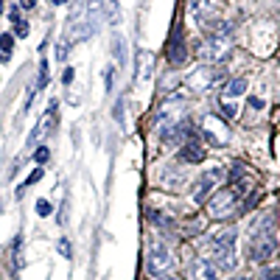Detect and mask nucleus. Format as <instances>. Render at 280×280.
<instances>
[{"instance_id":"19","label":"nucleus","mask_w":280,"mask_h":280,"mask_svg":"<svg viewBox=\"0 0 280 280\" xmlns=\"http://www.w3.org/2000/svg\"><path fill=\"white\" fill-rule=\"evenodd\" d=\"M261 280H280V266H269L261 272Z\"/></svg>"},{"instance_id":"14","label":"nucleus","mask_w":280,"mask_h":280,"mask_svg":"<svg viewBox=\"0 0 280 280\" xmlns=\"http://www.w3.org/2000/svg\"><path fill=\"white\" fill-rule=\"evenodd\" d=\"M235 235H238V233H235L233 227H224V230H219V233H216V235L210 238V244H219V246H233V244H235Z\"/></svg>"},{"instance_id":"13","label":"nucleus","mask_w":280,"mask_h":280,"mask_svg":"<svg viewBox=\"0 0 280 280\" xmlns=\"http://www.w3.org/2000/svg\"><path fill=\"white\" fill-rule=\"evenodd\" d=\"M110 48H112V56H115V62H118V65H123V62H126V42H123L121 34H112Z\"/></svg>"},{"instance_id":"24","label":"nucleus","mask_w":280,"mask_h":280,"mask_svg":"<svg viewBox=\"0 0 280 280\" xmlns=\"http://www.w3.org/2000/svg\"><path fill=\"white\" fill-rule=\"evenodd\" d=\"M14 34H17V37H22V39H25V37H28V22H25V20L14 22Z\"/></svg>"},{"instance_id":"2","label":"nucleus","mask_w":280,"mask_h":280,"mask_svg":"<svg viewBox=\"0 0 280 280\" xmlns=\"http://www.w3.org/2000/svg\"><path fill=\"white\" fill-rule=\"evenodd\" d=\"M238 199H241L238 185H230V188L216 190V196H213L210 205H207L210 219H230V216H235V213H238Z\"/></svg>"},{"instance_id":"12","label":"nucleus","mask_w":280,"mask_h":280,"mask_svg":"<svg viewBox=\"0 0 280 280\" xmlns=\"http://www.w3.org/2000/svg\"><path fill=\"white\" fill-rule=\"evenodd\" d=\"M179 160H182V163H202V160H205V149H202V143H196V140H185V143L179 146Z\"/></svg>"},{"instance_id":"1","label":"nucleus","mask_w":280,"mask_h":280,"mask_svg":"<svg viewBox=\"0 0 280 280\" xmlns=\"http://www.w3.org/2000/svg\"><path fill=\"white\" fill-rule=\"evenodd\" d=\"M266 224L269 219H261L252 227V238H249V246H246L249 261H255V263H263L269 258H275V252H278V238H275V233H269Z\"/></svg>"},{"instance_id":"32","label":"nucleus","mask_w":280,"mask_h":280,"mask_svg":"<svg viewBox=\"0 0 280 280\" xmlns=\"http://www.w3.org/2000/svg\"><path fill=\"white\" fill-rule=\"evenodd\" d=\"M51 3H56V6H62V3H67V0H51Z\"/></svg>"},{"instance_id":"33","label":"nucleus","mask_w":280,"mask_h":280,"mask_svg":"<svg viewBox=\"0 0 280 280\" xmlns=\"http://www.w3.org/2000/svg\"><path fill=\"white\" fill-rule=\"evenodd\" d=\"M0 14H3V0H0Z\"/></svg>"},{"instance_id":"23","label":"nucleus","mask_w":280,"mask_h":280,"mask_svg":"<svg viewBox=\"0 0 280 280\" xmlns=\"http://www.w3.org/2000/svg\"><path fill=\"white\" fill-rule=\"evenodd\" d=\"M115 78H118V70H115V67H107V93H112V87H115Z\"/></svg>"},{"instance_id":"6","label":"nucleus","mask_w":280,"mask_h":280,"mask_svg":"<svg viewBox=\"0 0 280 280\" xmlns=\"http://www.w3.org/2000/svg\"><path fill=\"white\" fill-rule=\"evenodd\" d=\"M210 255H213V266L216 272H233L238 258H235V249L233 246H219V244H210Z\"/></svg>"},{"instance_id":"10","label":"nucleus","mask_w":280,"mask_h":280,"mask_svg":"<svg viewBox=\"0 0 280 280\" xmlns=\"http://www.w3.org/2000/svg\"><path fill=\"white\" fill-rule=\"evenodd\" d=\"M134 76L140 84H146L149 78L154 76V56L149 54V51H140L137 54V70H134Z\"/></svg>"},{"instance_id":"15","label":"nucleus","mask_w":280,"mask_h":280,"mask_svg":"<svg viewBox=\"0 0 280 280\" xmlns=\"http://www.w3.org/2000/svg\"><path fill=\"white\" fill-rule=\"evenodd\" d=\"M244 93H246V78H233V81L227 84V90H224V95H227V98L244 95Z\"/></svg>"},{"instance_id":"26","label":"nucleus","mask_w":280,"mask_h":280,"mask_svg":"<svg viewBox=\"0 0 280 280\" xmlns=\"http://www.w3.org/2000/svg\"><path fill=\"white\" fill-rule=\"evenodd\" d=\"M39 177H42V168H37V171H34L31 177L25 179V185H22V188H28V185H34V182H39Z\"/></svg>"},{"instance_id":"9","label":"nucleus","mask_w":280,"mask_h":280,"mask_svg":"<svg viewBox=\"0 0 280 280\" xmlns=\"http://www.w3.org/2000/svg\"><path fill=\"white\" fill-rule=\"evenodd\" d=\"M219 78H222V70H219V67H199V70L190 76V84L196 90H207V87H213Z\"/></svg>"},{"instance_id":"17","label":"nucleus","mask_w":280,"mask_h":280,"mask_svg":"<svg viewBox=\"0 0 280 280\" xmlns=\"http://www.w3.org/2000/svg\"><path fill=\"white\" fill-rule=\"evenodd\" d=\"M37 213L45 219V216H51V213H54V205H51L48 199H39V202H37Z\"/></svg>"},{"instance_id":"4","label":"nucleus","mask_w":280,"mask_h":280,"mask_svg":"<svg viewBox=\"0 0 280 280\" xmlns=\"http://www.w3.org/2000/svg\"><path fill=\"white\" fill-rule=\"evenodd\" d=\"M182 98L179 95H171L168 101H163V107L157 110L154 115V123H157V134L163 132V129H168V126H174V123H179V112H182Z\"/></svg>"},{"instance_id":"18","label":"nucleus","mask_w":280,"mask_h":280,"mask_svg":"<svg viewBox=\"0 0 280 280\" xmlns=\"http://www.w3.org/2000/svg\"><path fill=\"white\" fill-rule=\"evenodd\" d=\"M48 157H51V151H48V146H39V149L34 151V160H37L39 166H45V163H48Z\"/></svg>"},{"instance_id":"31","label":"nucleus","mask_w":280,"mask_h":280,"mask_svg":"<svg viewBox=\"0 0 280 280\" xmlns=\"http://www.w3.org/2000/svg\"><path fill=\"white\" fill-rule=\"evenodd\" d=\"M157 280H179V278H174V275H163V278H157Z\"/></svg>"},{"instance_id":"3","label":"nucleus","mask_w":280,"mask_h":280,"mask_svg":"<svg viewBox=\"0 0 280 280\" xmlns=\"http://www.w3.org/2000/svg\"><path fill=\"white\" fill-rule=\"evenodd\" d=\"M146 269H149V275H151V278L171 275V269H174V258H171V252L166 249V244H163V241H154V244L149 246Z\"/></svg>"},{"instance_id":"21","label":"nucleus","mask_w":280,"mask_h":280,"mask_svg":"<svg viewBox=\"0 0 280 280\" xmlns=\"http://www.w3.org/2000/svg\"><path fill=\"white\" fill-rule=\"evenodd\" d=\"M11 45H14L11 34H0V51H3V54H11Z\"/></svg>"},{"instance_id":"27","label":"nucleus","mask_w":280,"mask_h":280,"mask_svg":"<svg viewBox=\"0 0 280 280\" xmlns=\"http://www.w3.org/2000/svg\"><path fill=\"white\" fill-rule=\"evenodd\" d=\"M67 48H70V45H65V42L56 45V59H65V56H67Z\"/></svg>"},{"instance_id":"8","label":"nucleus","mask_w":280,"mask_h":280,"mask_svg":"<svg viewBox=\"0 0 280 280\" xmlns=\"http://www.w3.org/2000/svg\"><path fill=\"white\" fill-rule=\"evenodd\" d=\"M166 56H168V62L177 67V65H185L188 62V51H185V42H182V31H174V37L168 39V51H166Z\"/></svg>"},{"instance_id":"29","label":"nucleus","mask_w":280,"mask_h":280,"mask_svg":"<svg viewBox=\"0 0 280 280\" xmlns=\"http://www.w3.org/2000/svg\"><path fill=\"white\" fill-rule=\"evenodd\" d=\"M249 107H252V110H263V101L258 98V95H252V98H249Z\"/></svg>"},{"instance_id":"28","label":"nucleus","mask_w":280,"mask_h":280,"mask_svg":"<svg viewBox=\"0 0 280 280\" xmlns=\"http://www.w3.org/2000/svg\"><path fill=\"white\" fill-rule=\"evenodd\" d=\"M70 81H73V67H65V73H62V84H70Z\"/></svg>"},{"instance_id":"20","label":"nucleus","mask_w":280,"mask_h":280,"mask_svg":"<svg viewBox=\"0 0 280 280\" xmlns=\"http://www.w3.org/2000/svg\"><path fill=\"white\" fill-rule=\"evenodd\" d=\"M48 84V62H39V78H37V87H45Z\"/></svg>"},{"instance_id":"22","label":"nucleus","mask_w":280,"mask_h":280,"mask_svg":"<svg viewBox=\"0 0 280 280\" xmlns=\"http://www.w3.org/2000/svg\"><path fill=\"white\" fill-rule=\"evenodd\" d=\"M59 252H62V258L73 255V246H70V241H67V238H59Z\"/></svg>"},{"instance_id":"34","label":"nucleus","mask_w":280,"mask_h":280,"mask_svg":"<svg viewBox=\"0 0 280 280\" xmlns=\"http://www.w3.org/2000/svg\"><path fill=\"white\" fill-rule=\"evenodd\" d=\"M233 280H249V278H233Z\"/></svg>"},{"instance_id":"7","label":"nucleus","mask_w":280,"mask_h":280,"mask_svg":"<svg viewBox=\"0 0 280 280\" xmlns=\"http://www.w3.org/2000/svg\"><path fill=\"white\" fill-rule=\"evenodd\" d=\"M219 179H224V168H210V171H205V174H202V179H199V185H196L193 202H196V205H202V202L207 199V193L213 190V185H216Z\"/></svg>"},{"instance_id":"11","label":"nucleus","mask_w":280,"mask_h":280,"mask_svg":"<svg viewBox=\"0 0 280 280\" xmlns=\"http://www.w3.org/2000/svg\"><path fill=\"white\" fill-rule=\"evenodd\" d=\"M216 278H219V272L210 261H196L188 269V280H216Z\"/></svg>"},{"instance_id":"25","label":"nucleus","mask_w":280,"mask_h":280,"mask_svg":"<svg viewBox=\"0 0 280 280\" xmlns=\"http://www.w3.org/2000/svg\"><path fill=\"white\" fill-rule=\"evenodd\" d=\"M222 112L227 115V118H235V104H230V101H222Z\"/></svg>"},{"instance_id":"30","label":"nucleus","mask_w":280,"mask_h":280,"mask_svg":"<svg viewBox=\"0 0 280 280\" xmlns=\"http://www.w3.org/2000/svg\"><path fill=\"white\" fill-rule=\"evenodd\" d=\"M37 6V0H20V9H34Z\"/></svg>"},{"instance_id":"5","label":"nucleus","mask_w":280,"mask_h":280,"mask_svg":"<svg viewBox=\"0 0 280 280\" xmlns=\"http://www.w3.org/2000/svg\"><path fill=\"white\" fill-rule=\"evenodd\" d=\"M227 51H230V34H210V37L199 45V56L202 59H207V62L224 59Z\"/></svg>"},{"instance_id":"16","label":"nucleus","mask_w":280,"mask_h":280,"mask_svg":"<svg viewBox=\"0 0 280 280\" xmlns=\"http://www.w3.org/2000/svg\"><path fill=\"white\" fill-rule=\"evenodd\" d=\"M188 11H190V17L199 20L205 11H210V3H207V0H188Z\"/></svg>"}]
</instances>
